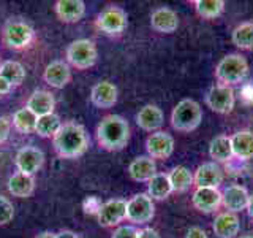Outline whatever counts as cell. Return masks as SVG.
Here are the masks:
<instances>
[{
  "label": "cell",
  "instance_id": "cell-1",
  "mask_svg": "<svg viewBox=\"0 0 253 238\" xmlns=\"http://www.w3.org/2000/svg\"><path fill=\"white\" fill-rule=\"evenodd\" d=\"M90 146V138L85 127L76 121L63 122L59 132L52 137V148L62 159L83 157Z\"/></svg>",
  "mask_w": 253,
  "mask_h": 238
},
{
  "label": "cell",
  "instance_id": "cell-2",
  "mask_svg": "<svg viewBox=\"0 0 253 238\" xmlns=\"http://www.w3.org/2000/svg\"><path fill=\"white\" fill-rule=\"evenodd\" d=\"M130 124L119 115H108L97 125V141L105 151H122L130 141Z\"/></svg>",
  "mask_w": 253,
  "mask_h": 238
},
{
  "label": "cell",
  "instance_id": "cell-3",
  "mask_svg": "<svg viewBox=\"0 0 253 238\" xmlns=\"http://www.w3.org/2000/svg\"><path fill=\"white\" fill-rule=\"evenodd\" d=\"M0 40L2 45L13 51L29 50L35 40V29L27 21L19 18H8L2 30H0Z\"/></svg>",
  "mask_w": 253,
  "mask_h": 238
},
{
  "label": "cell",
  "instance_id": "cell-4",
  "mask_svg": "<svg viewBox=\"0 0 253 238\" xmlns=\"http://www.w3.org/2000/svg\"><path fill=\"white\" fill-rule=\"evenodd\" d=\"M203 122V108L193 99H184L174 107L171 113V125L177 132H193Z\"/></svg>",
  "mask_w": 253,
  "mask_h": 238
},
{
  "label": "cell",
  "instance_id": "cell-5",
  "mask_svg": "<svg viewBox=\"0 0 253 238\" xmlns=\"http://www.w3.org/2000/svg\"><path fill=\"white\" fill-rule=\"evenodd\" d=\"M98 48L93 40L78 38L73 40L65 50V60L71 68L76 70H89L97 63Z\"/></svg>",
  "mask_w": 253,
  "mask_h": 238
},
{
  "label": "cell",
  "instance_id": "cell-6",
  "mask_svg": "<svg viewBox=\"0 0 253 238\" xmlns=\"http://www.w3.org/2000/svg\"><path fill=\"white\" fill-rule=\"evenodd\" d=\"M249 75V63L241 54H228L218 62L215 68V78L223 86H234L242 83Z\"/></svg>",
  "mask_w": 253,
  "mask_h": 238
},
{
  "label": "cell",
  "instance_id": "cell-7",
  "mask_svg": "<svg viewBox=\"0 0 253 238\" xmlns=\"http://www.w3.org/2000/svg\"><path fill=\"white\" fill-rule=\"evenodd\" d=\"M95 27L108 37H119L128 27V14L121 6L109 5L98 13Z\"/></svg>",
  "mask_w": 253,
  "mask_h": 238
},
{
  "label": "cell",
  "instance_id": "cell-8",
  "mask_svg": "<svg viewBox=\"0 0 253 238\" xmlns=\"http://www.w3.org/2000/svg\"><path fill=\"white\" fill-rule=\"evenodd\" d=\"M155 216L154 200L147 192H139L126 202V221L133 226H144Z\"/></svg>",
  "mask_w": 253,
  "mask_h": 238
},
{
  "label": "cell",
  "instance_id": "cell-9",
  "mask_svg": "<svg viewBox=\"0 0 253 238\" xmlns=\"http://www.w3.org/2000/svg\"><path fill=\"white\" fill-rule=\"evenodd\" d=\"M16 172L35 177L44 165V153L37 146H22L14 157Z\"/></svg>",
  "mask_w": 253,
  "mask_h": 238
},
{
  "label": "cell",
  "instance_id": "cell-10",
  "mask_svg": "<svg viewBox=\"0 0 253 238\" xmlns=\"http://www.w3.org/2000/svg\"><path fill=\"white\" fill-rule=\"evenodd\" d=\"M97 219L101 227H119L124 221H126V200L109 198L103 202Z\"/></svg>",
  "mask_w": 253,
  "mask_h": 238
},
{
  "label": "cell",
  "instance_id": "cell-11",
  "mask_svg": "<svg viewBox=\"0 0 253 238\" xmlns=\"http://www.w3.org/2000/svg\"><path fill=\"white\" fill-rule=\"evenodd\" d=\"M206 103H208V107L212 111H215V113H220V115L231 113L236 103L233 87L223 86V84L212 86L209 92L206 94Z\"/></svg>",
  "mask_w": 253,
  "mask_h": 238
},
{
  "label": "cell",
  "instance_id": "cell-12",
  "mask_svg": "<svg viewBox=\"0 0 253 238\" xmlns=\"http://www.w3.org/2000/svg\"><path fill=\"white\" fill-rule=\"evenodd\" d=\"M43 81L52 89H63L71 81V67L63 59L51 60L43 70Z\"/></svg>",
  "mask_w": 253,
  "mask_h": 238
},
{
  "label": "cell",
  "instance_id": "cell-13",
  "mask_svg": "<svg viewBox=\"0 0 253 238\" xmlns=\"http://www.w3.org/2000/svg\"><path fill=\"white\" fill-rule=\"evenodd\" d=\"M146 151L152 159H168L174 153V138L168 132L157 130L147 137Z\"/></svg>",
  "mask_w": 253,
  "mask_h": 238
},
{
  "label": "cell",
  "instance_id": "cell-14",
  "mask_svg": "<svg viewBox=\"0 0 253 238\" xmlns=\"http://www.w3.org/2000/svg\"><path fill=\"white\" fill-rule=\"evenodd\" d=\"M223 182V170L217 162H206L196 169L193 175V184L196 187L218 189Z\"/></svg>",
  "mask_w": 253,
  "mask_h": 238
},
{
  "label": "cell",
  "instance_id": "cell-15",
  "mask_svg": "<svg viewBox=\"0 0 253 238\" xmlns=\"http://www.w3.org/2000/svg\"><path fill=\"white\" fill-rule=\"evenodd\" d=\"M150 26L158 34H172L179 27V16L168 6H158L150 14Z\"/></svg>",
  "mask_w": 253,
  "mask_h": 238
},
{
  "label": "cell",
  "instance_id": "cell-16",
  "mask_svg": "<svg viewBox=\"0 0 253 238\" xmlns=\"http://www.w3.org/2000/svg\"><path fill=\"white\" fill-rule=\"evenodd\" d=\"M119 91L114 83L111 81H100L97 83L90 91V102L93 107L100 110L113 108L117 103Z\"/></svg>",
  "mask_w": 253,
  "mask_h": 238
},
{
  "label": "cell",
  "instance_id": "cell-17",
  "mask_svg": "<svg viewBox=\"0 0 253 238\" xmlns=\"http://www.w3.org/2000/svg\"><path fill=\"white\" fill-rule=\"evenodd\" d=\"M193 206L201 213H213L221 206V192L212 187H196L192 195Z\"/></svg>",
  "mask_w": 253,
  "mask_h": 238
},
{
  "label": "cell",
  "instance_id": "cell-18",
  "mask_svg": "<svg viewBox=\"0 0 253 238\" xmlns=\"http://www.w3.org/2000/svg\"><path fill=\"white\" fill-rule=\"evenodd\" d=\"M54 13L60 22L75 24L85 14V3L83 0H57L54 3Z\"/></svg>",
  "mask_w": 253,
  "mask_h": 238
},
{
  "label": "cell",
  "instance_id": "cell-19",
  "mask_svg": "<svg viewBox=\"0 0 253 238\" xmlns=\"http://www.w3.org/2000/svg\"><path fill=\"white\" fill-rule=\"evenodd\" d=\"M26 108H29L37 118L54 113V108H55L54 94L46 89L34 91L29 95V99L26 102Z\"/></svg>",
  "mask_w": 253,
  "mask_h": 238
},
{
  "label": "cell",
  "instance_id": "cell-20",
  "mask_svg": "<svg viewBox=\"0 0 253 238\" xmlns=\"http://www.w3.org/2000/svg\"><path fill=\"white\" fill-rule=\"evenodd\" d=\"M249 198H250V194L247 192V189L239 184H231L221 192V205H223L228 211L239 213L242 210H247Z\"/></svg>",
  "mask_w": 253,
  "mask_h": 238
},
{
  "label": "cell",
  "instance_id": "cell-21",
  "mask_svg": "<svg viewBox=\"0 0 253 238\" xmlns=\"http://www.w3.org/2000/svg\"><path fill=\"white\" fill-rule=\"evenodd\" d=\"M165 122V116L163 111L158 108L157 105H144L136 115V124L139 125V129L146 130V132H157L162 129V125Z\"/></svg>",
  "mask_w": 253,
  "mask_h": 238
},
{
  "label": "cell",
  "instance_id": "cell-22",
  "mask_svg": "<svg viewBox=\"0 0 253 238\" xmlns=\"http://www.w3.org/2000/svg\"><path fill=\"white\" fill-rule=\"evenodd\" d=\"M35 177H29L19 172H14L6 181V189L13 197L29 198L35 192Z\"/></svg>",
  "mask_w": 253,
  "mask_h": 238
},
{
  "label": "cell",
  "instance_id": "cell-23",
  "mask_svg": "<svg viewBox=\"0 0 253 238\" xmlns=\"http://www.w3.org/2000/svg\"><path fill=\"white\" fill-rule=\"evenodd\" d=\"M157 172V164L152 157L149 156H139L133 159L128 165V175L133 181L136 182H147L152 177H155Z\"/></svg>",
  "mask_w": 253,
  "mask_h": 238
},
{
  "label": "cell",
  "instance_id": "cell-24",
  "mask_svg": "<svg viewBox=\"0 0 253 238\" xmlns=\"http://www.w3.org/2000/svg\"><path fill=\"white\" fill-rule=\"evenodd\" d=\"M212 230L218 238H234L241 230V221L236 213L225 211L220 213L213 221Z\"/></svg>",
  "mask_w": 253,
  "mask_h": 238
},
{
  "label": "cell",
  "instance_id": "cell-25",
  "mask_svg": "<svg viewBox=\"0 0 253 238\" xmlns=\"http://www.w3.org/2000/svg\"><path fill=\"white\" fill-rule=\"evenodd\" d=\"M229 140H231L233 156L236 159H239V161H250V159H253V132L239 130L233 133Z\"/></svg>",
  "mask_w": 253,
  "mask_h": 238
},
{
  "label": "cell",
  "instance_id": "cell-26",
  "mask_svg": "<svg viewBox=\"0 0 253 238\" xmlns=\"http://www.w3.org/2000/svg\"><path fill=\"white\" fill-rule=\"evenodd\" d=\"M0 76H2L8 84H11V87H19L24 81H26L27 71L26 67L22 65L18 60H3L0 65Z\"/></svg>",
  "mask_w": 253,
  "mask_h": 238
},
{
  "label": "cell",
  "instance_id": "cell-27",
  "mask_svg": "<svg viewBox=\"0 0 253 238\" xmlns=\"http://www.w3.org/2000/svg\"><path fill=\"white\" fill-rule=\"evenodd\" d=\"M37 121H38V118L32 113L29 108L22 107V108L16 110L13 113L11 127L21 135H30V133H35Z\"/></svg>",
  "mask_w": 253,
  "mask_h": 238
},
{
  "label": "cell",
  "instance_id": "cell-28",
  "mask_svg": "<svg viewBox=\"0 0 253 238\" xmlns=\"http://www.w3.org/2000/svg\"><path fill=\"white\" fill-rule=\"evenodd\" d=\"M172 194V187L166 173H157L147 181V195L152 200H165Z\"/></svg>",
  "mask_w": 253,
  "mask_h": 238
},
{
  "label": "cell",
  "instance_id": "cell-29",
  "mask_svg": "<svg viewBox=\"0 0 253 238\" xmlns=\"http://www.w3.org/2000/svg\"><path fill=\"white\" fill-rule=\"evenodd\" d=\"M209 156L213 159V162H229L233 156L231 140L226 135H218L209 145Z\"/></svg>",
  "mask_w": 253,
  "mask_h": 238
},
{
  "label": "cell",
  "instance_id": "cell-30",
  "mask_svg": "<svg viewBox=\"0 0 253 238\" xmlns=\"http://www.w3.org/2000/svg\"><path fill=\"white\" fill-rule=\"evenodd\" d=\"M168 178L171 182L172 192H187V190L193 186V175L187 167H174V169L168 173Z\"/></svg>",
  "mask_w": 253,
  "mask_h": 238
},
{
  "label": "cell",
  "instance_id": "cell-31",
  "mask_svg": "<svg viewBox=\"0 0 253 238\" xmlns=\"http://www.w3.org/2000/svg\"><path fill=\"white\" fill-rule=\"evenodd\" d=\"M62 124L63 122L60 121V118L55 113L46 115V116H40L38 121H37L35 133L38 135V137H42V138H51L52 140V137L59 132Z\"/></svg>",
  "mask_w": 253,
  "mask_h": 238
},
{
  "label": "cell",
  "instance_id": "cell-32",
  "mask_svg": "<svg viewBox=\"0 0 253 238\" xmlns=\"http://www.w3.org/2000/svg\"><path fill=\"white\" fill-rule=\"evenodd\" d=\"M231 40L239 50H253V22L247 21L234 27Z\"/></svg>",
  "mask_w": 253,
  "mask_h": 238
},
{
  "label": "cell",
  "instance_id": "cell-33",
  "mask_svg": "<svg viewBox=\"0 0 253 238\" xmlns=\"http://www.w3.org/2000/svg\"><path fill=\"white\" fill-rule=\"evenodd\" d=\"M193 5L196 13L204 19H215L225 10L223 0H195Z\"/></svg>",
  "mask_w": 253,
  "mask_h": 238
},
{
  "label": "cell",
  "instance_id": "cell-34",
  "mask_svg": "<svg viewBox=\"0 0 253 238\" xmlns=\"http://www.w3.org/2000/svg\"><path fill=\"white\" fill-rule=\"evenodd\" d=\"M14 219V205L8 197L0 195V226H8Z\"/></svg>",
  "mask_w": 253,
  "mask_h": 238
},
{
  "label": "cell",
  "instance_id": "cell-35",
  "mask_svg": "<svg viewBox=\"0 0 253 238\" xmlns=\"http://www.w3.org/2000/svg\"><path fill=\"white\" fill-rule=\"evenodd\" d=\"M139 237V229L133 224H125V226H119L114 229L111 238H138Z\"/></svg>",
  "mask_w": 253,
  "mask_h": 238
},
{
  "label": "cell",
  "instance_id": "cell-36",
  "mask_svg": "<svg viewBox=\"0 0 253 238\" xmlns=\"http://www.w3.org/2000/svg\"><path fill=\"white\" fill-rule=\"evenodd\" d=\"M103 202L100 200V198L97 195H89L85 197L83 200V210L85 214H92V216H97L100 208H101Z\"/></svg>",
  "mask_w": 253,
  "mask_h": 238
},
{
  "label": "cell",
  "instance_id": "cell-37",
  "mask_svg": "<svg viewBox=\"0 0 253 238\" xmlns=\"http://www.w3.org/2000/svg\"><path fill=\"white\" fill-rule=\"evenodd\" d=\"M11 129V119L6 116H0V146L5 145L8 138H10Z\"/></svg>",
  "mask_w": 253,
  "mask_h": 238
},
{
  "label": "cell",
  "instance_id": "cell-38",
  "mask_svg": "<svg viewBox=\"0 0 253 238\" xmlns=\"http://www.w3.org/2000/svg\"><path fill=\"white\" fill-rule=\"evenodd\" d=\"M185 238H209L201 227H190Z\"/></svg>",
  "mask_w": 253,
  "mask_h": 238
},
{
  "label": "cell",
  "instance_id": "cell-39",
  "mask_svg": "<svg viewBox=\"0 0 253 238\" xmlns=\"http://www.w3.org/2000/svg\"><path fill=\"white\" fill-rule=\"evenodd\" d=\"M138 238H160L158 232L152 227H144V229H139V237Z\"/></svg>",
  "mask_w": 253,
  "mask_h": 238
},
{
  "label": "cell",
  "instance_id": "cell-40",
  "mask_svg": "<svg viewBox=\"0 0 253 238\" xmlns=\"http://www.w3.org/2000/svg\"><path fill=\"white\" fill-rule=\"evenodd\" d=\"M55 238H83V237L73 232V230H60L59 234H55Z\"/></svg>",
  "mask_w": 253,
  "mask_h": 238
},
{
  "label": "cell",
  "instance_id": "cell-41",
  "mask_svg": "<svg viewBox=\"0 0 253 238\" xmlns=\"http://www.w3.org/2000/svg\"><path fill=\"white\" fill-rule=\"evenodd\" d=\"M13 91V87H11V84H8L5 79L0 76V95H8Z\"/></svg>",
  "mask_w": 253,
  "mask_h": 238
},
{
  "label": "cell",
  "instance_id": "cell-42",
  "mask_svg": "<svg viewBox=\"0 0 253 238\" xmlns=\"http://www.w3.org/2000/svg\"><path fill=\"white\" fill-rule=\"evenodd\" d=\"M35 238H55V234L51 232V230H43V232H40Z\"/></svg>",
  "mask_w": 253,
  "mask_h": 238
},
{
  "label": "cell",
  "instance_id": "cell-43",
  "mask_svg": "<svg viewBox=\"0 0 253 238\" xmlns=\"http://www.w3.org/2000/svg\"><path fill=\"white\" fill-rule=\"evenodd\" d=\"M247 211H249V214H250V218H253V194H252V195H250V198H249Z\"/></svg>",
  "mask_w": 253,
  "mask_h": 238
},
{
  "label": "cell",
  "instance_id": "cell-44",
  "mask_svg": "<svg viewBox=\"0 0 253 238\" xmlns=\"http://www.w3.org/2000/svg\"><path fill=\"white\" fill-rule=\"evenodd\" d=\"M241 238H253V235H244V237H241Z\"/></svg>",
  "mask_w": 253,
  "mask_h": 238
},
{
  "label": "cell",
  "instance_id": "cell-45",
  "mask_svg": "<svg viewBox=\"0 0 253 238\" xmlns=\"http://www.w3.org/2000/svg\"><path fill=\"white\" fill-rule=\"evenodd\" d=\"M0 65H2V60H0Z\"/></svg>",
  "mask_w": 253,
  "mask_h": 238
}]
</instances>
